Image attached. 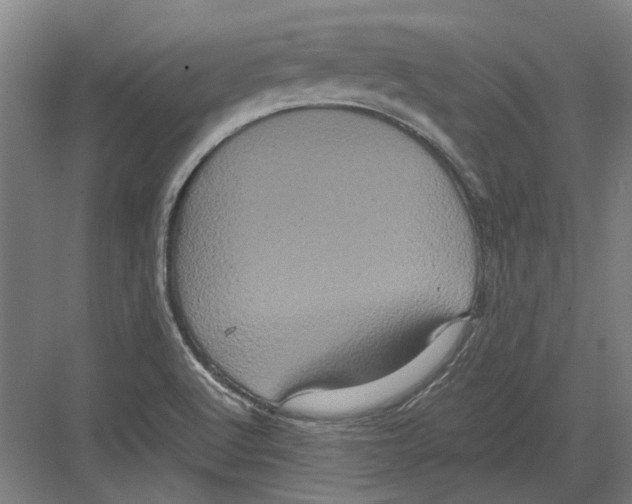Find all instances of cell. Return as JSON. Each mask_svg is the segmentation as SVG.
Listing matches in <instances>:
<instances>
[{
  "label": "cell",
  "instance_id": "obj_1",
  "mask_svg": "<svg viewBox=\"0 0 632 504\" xmlns=\"http://www.w3.org/2000/svg\"><path fill=\"white\" fill-rule=\"evenodd\" d=\"M464 328L463 322L447 326L412 361L384 377L357 386L304 391L286 400L281 411L296 418L330 420L386 407L407 395L448 359Z\"/></svg>",
  "mask_w": 632,
  "mask_h": 504
}]
</instances>
